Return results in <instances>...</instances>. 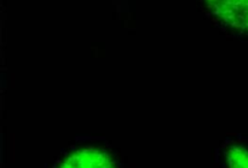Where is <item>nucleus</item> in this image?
<instances>
[{"label":"nucleus","instance_id":"3","mask_svg":"<svg viewBox=\"0 0 248 168\" xmlns=\"http://www.w3.org/2000/svg\"><path fill=\"white\" fill-rule=\"evenodd\" d=\"M228 168H248V149L242 145H232L225 154Z\"/></svg>","mask_w":248,"mask_h":168},{"label":"nucleus","instance_id":"2","mask_svg":"<svg viewBox=\"0 0 248 168\" xmlns=\"http://www.w3.org/2000/svg\"><path fill=\"white\" fill-rule=\"evenodd\" d=\"M58 168H115V165L103 150L82 148L65 157Z\"/></svg>","mask_w":248,"mask_h":168},{"label":"nucleus","instance_id":"1","mask_svg":"<svg viewBox=\"0 0 248 168\" xmlns=\"http://www.w3.org/2000/svg\"><path fill=\"white\" fill-rule=\"evenodd\" d=\"M211 12L227 26L248 31V0H206Z\"/></svg>","mask_w":248,"mask_h":168}]
</instances>
